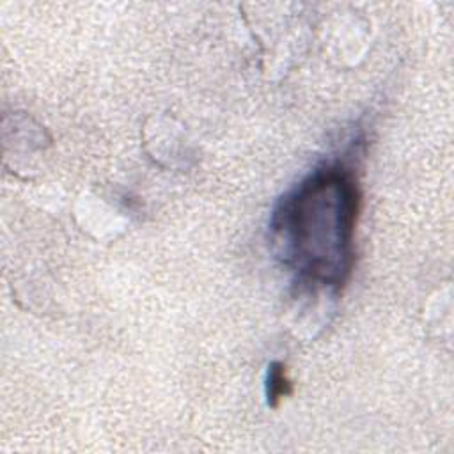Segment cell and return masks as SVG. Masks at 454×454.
<instances>
[{
    "mask_svg": "<svg viewBox=\"0 0 454 454\" xmlns=\"http://www.w3.org/2000/svg\"><path fill=\"white\" fill-rule=\"evenodd\" d=\"M360 190L349 168L328 165L287 193L271 220L284 264L300 280L339 289L353 268Z\"/></svg>",
    "mask_w": 454,
    "mask_h": 454,
    "instance_id": "cell-1",
    "label": "cell"
},
{
    "mask_svg": "<svg viewBox=\"0 0 454 454\" xmlns=\"http://www.w3.org/2000/svg\"><path fill=\"white\" fill-rule=\"evenodd\" d=\"M291 392V383L286 376V367L278 362L270 365L268 378H266V397L270 406H277L282 397Z\"/></svg>",
    "mask_w": 454,
    "mask_h": 454,
    "instance_id": "cell-2",
    "label": "cell"
}]
</instances>
